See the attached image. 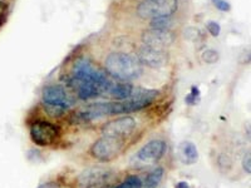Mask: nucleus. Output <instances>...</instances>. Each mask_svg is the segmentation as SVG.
Here are the masks:
<instances>
[{
  "label": "nucleus",
  "instance_id": "obj_1",
  "mask_svg": "<svg viewBox=\"0 0 251 188\" xmlns=\"http://www.w3.org/2000/svg\"><path fill=\"white\" fill-rule=\"evenodd\" d=\"M104 67L109 75L121 82H132L142 75L143 69L137 58L123 51H114L106 58Z\"/></svg>",
  "mask_w": 251,
  "mask_h": 188
},
{
  "label": "nucleus",
  "instance_id": "obj_2",
  "mask_svg": "<svg viewBox=\"0 0 251 188\" xmlns=\"http://www.w3.org/2000/svg\"><path fill=\"white\" fill-rule=\"evenodd\" d=\"M160 92L154 89H136L132 92L127 99L118 100V102H109L111 116L116 114H128L133 112H138L145 109L146 107L151 106Z\"/></svg>",
  "mask_w": 251,
  "mask_h": 188
},
{
  "label": "nucleus",
  "instance_id": "obj_3",
  "mask_svg": "<svg viewBox=\"0 0 251 188\" xmlns=\"http://www.w3.org/2000/svg\"><path fill=\"white\" fill-rule=\"evenodd\" d=\"M73 79L79 80V82L97 83V84L103 87V89L111 82L106 73L98 69L87 58H80L75 62V67H73Z\"/></svg>",
  "mask_w": 251,
  "mask_h": 188
},
{
  "label": "nucleus",
  "instance_id": "obj_4",
  "mask_svg": "<svg viewBox=\"0 0 251 188\" xmlns=\"http://www.w3.org/2000/svg\"><path fill=\"white\" fill-rule=\"evenodd\" d=\"M178 8V0H145L137 6V14L143 19L171 17Z\"/></svg>",
  "mask_w": 251,
  "mask_h": 188
},
{
  "label": "nucleus",
  "instance_id": "obj_5",
  "mask_svg": "<svg viewBox=\"0 0 251 188\" xmlns=\"http://www.w3.org/2000/svg\"><path fill=\"white\" fill-rule=\"evenodd\" d=\"M60 137V129L54 123L48 120H35L30 125V138L39 147H49L54 144Z\"/></svg>",
  "mask_w": 251,
  "mask_h": 188
},
{
  "label": "nucleus",
  "instance_id": "obj_6",
  "mask_svg": "<svg viewBox=\"0 0 251 188\" xmlns=\"http://www.w3.org/2000/svg\"><path fill=\"white\" fill-rule=\"evenodd\" d=\"M125 147V141L103 136L91 147V154L100 162H109L117 158Z\"/></svg>",
  "mask_w": 251,
  "mask_h": 188
},
{
  "label": "nucleus",
  "instance_id": "obj_7",
  "mask_svg": "<svg viewBox=\"0 0 251 188\" xmlns=\"http://www.w3.org/2000/svg\"><path fill=\"white\" fill-rule=\"evenodd\" d=\"M42 100L48 108L54 109V111L63 112L71 108L73 106V99L69 97L66 88L59 84H53V86L44 87L42 92Z\"/></svg>",
  "mask_w": 251,
  "mask_h": 188
},
{
  "label": "nucleus",
  "instance_id": "obj_8",
  "mask_svg": "<svg viewBox=\"0 0 251 188\" xmlns=\"http://www.w3.org/2000/svg\"><path fill=\"white\" fill-rule=\"evenodd\" d=\"M114 173L106 168H89L83 172L78 178L80 188H109Z\"/></svg>",
  "mask_w": 251,
  "mask_h": 188
},
{
  "label": "nucleus",
  "instance_id": "obj_9",
  "mask_svg": "<svg viewBox=\"0 0 251 188\" xmlns=\"http://www.w3.org/2000/svg\"><path fill=\"white\" fill-rule=\"evenodd\" d=\"M136 129V120L132 117H121L103 125L102 134L107 137L126 141Z\"/></svg>",
  "mask_w": 251,
  "mask_h": 188
},
{
  "label": "nucleus",
  "instance_id": "obj_10",
  "mask_svg": "<svg viewBox=\"0 0 251 188\" xmlns=\"http://www.w3.org/2000/svg\"><path fill=\"white\" fill-rule=\"evenodd\" d=\"M137 60L141 66H146L149 68H162L169 62V54L163 49L152 48V47L143 46L137 51Z\"/></svg>",
  "mask_w": 251,
  "mask_h": 188
},
{
  "label": "nucleus",
  "instance_id": "obj_11",
  "mask_svg": "<svg viewBox=\"0 0 251 188\" xmlns=\"http://www.w3.org/2000/svg\"><path fill=\"white\" fill-rule=\"evenodd\" d=\"M166 148H167V145H166L165 141L153 140L143 145L142 148L136 153V160L141 163H146V164L156 163L162 158Z\"/></svg>",
  "mask_w": 251,
  "mask_h": 188
},
{
  "label": "nucleus",
  "instance_id": "obj_12",
  "mask_svg": "<svg viewBox=\"0 0 251 188\" xmlns=\"http://www.w3.org/2000/svg\"><path fill=\"white\" fill-rule=\"evenodd\" d=\"M142 42L145 46L152 48L163 49L174 44L175 35L170 30H157L150 29L142 34Z\"/></svg>",
  "mask_w": 251,
  "mask_h": 188
},
{
  "label": "nucleus",
  "instance_id": "obj_13",
  "mask_svg": "<svg viewBox=\"0 0 251 188\" xmlns=\"http://www.w3.org/2000/svg\"><path fill=\"white\" fill-rule=\"evenodd\" d=\"M68 86L77 92L78 98L82 100H88L92 99V98L98 97V95H102L103 87L97 84V83L79 82V80H75L72 78L71 80H68Z\"/></svg>",
  "mask_w": 251,
  "mask_h": 188
},
{
  "label": "nucleus",
  "instance_id": "obj_14",
  "mask_svg": "<svg viewBox=\"0 0 251 188\" xmlns=\"http://www.w3.org/2000/svg\"><path fill=\"white\" fill-rule=\"evenodd\" d=\"M133 89V86H131L128 83H114L111 80L103 89L102 95H109L113 99L123 100L127 99L131 95Z\"/></svg>",
  "mask_w": 251,
  "mask_h": 188
},
{
  "label": "nucleus",
  "instance_id": "obj_15",
  "mask_svg": "<svg viewBox=\"0 0 251 188\" xmlns=\"http://www.w3.org/2000/svg\"><path fill=\"white\" fill-rule=\"evenodd\" d=\"M178 160L186 165H191L199 161V151L192 142H182L177 148Z\"/></svg>",
  "mask_w": 251,
  "mask_h": 188
},
{
  "label": "nucleus",
  "instance_id": "obj_16",
  "mask_svg": "<svg viewBox=\"0 0 251 188\" xmlns=\"http://www.w3.org/2000/svg\"><path fill=\"white\" fill-rule=\"evenodd\" d=\"M163 177V168H156L147 176L145 183H142V188H157Z\"/></svg>",
  "mask_w": 251,
  "mask_h": 188
},
{
  "label": "nucleus",
  "instance_id": "obj_17",
  "mask_svg": "<svg viewBox=\"0 0 251 188\" xmlns=\"http://www.w3.org/2000/svg\"><path fill=\"white\" fill-rule=\"evenodd\" d=\"M151 29H157V30H170L174 25V20L171 17H158L151 19Z\"/></svg>",
  "mask_w": 251,
  "mask_h": 188
},
{
  "label": "nucleus",
  "instance_id": "obj_18",
  "mask_svg": "<svg viewBox=\"0 0 251 188\" xmlns=\"http://www.w3.org/2000/svg\"><path fill=\"white\" fill-rule=\"evenodd\" d=\"M219 53H217L215 49H206L202 54H201V59H202V62H205L206 64H214V63H216L217 60H219Z\"/></svg>",
  "mask_w": 251,
  "mask_h": 188
},
{
  "label": "nucleus",
  "instance_id": "obj_19",
  "mask_svg": "<svg viewBox=\"0 0 251 188\" xmlns=\"http://www.w3.org/2000/svg\"><path fill=\"white\" fill-rule=\"evenodd\" d=\"M117 188H142V181L138 177L131 176L125 182L118 185Z\"/></svg>",
  "mask_w": 251,
  "mask_h": 188
},
{
  "label": "nucleus",
  "instance_id": "obj_20",
  "mask_svg": "<svg viewBox=\"0 0 251 188\" xmlns=\"http://www.w3.org/2000/svg\"><path fill=\"white\" fill-rule=\"evenodd\" d=\"M206 29H207V31L212 35V37H219L220 31H221V26H220V24L217 23V22H212V20L211 22H207V24H206Z\"/></svg>",
  "mask_w": 251,
  "mask_h": 188
},
{
  "label": "nucleus",
  "instance_id": "obj_21",
  "mask_svg": "<svg viewBox=\"0 0 251 188\" xmlns=\"http://www.w3.org/2000/svg\"><path fill=\"white\" fill-rule=\"evenodd\" d=\"M200 97V91L197 87H192L191 88V93L188 94L187 98H186V103L190 104V106H194L196 104V98Z\"/></svg>",
  "mask_w": 251,
  "mask_h": 188
},
{
  "label": "nucleus",
  "instance_id": "obj_22",
  "mask_svg": "<svg viewBox=\"0 0 251 188\" xmlns=\"http://www.w3.org/2000/svg\"><path fill=\"white\" fill-rule=\"evenodd\" d=\"M212 3H214V5L216 6L219 10H221V12H228V10L231 9L230 3L226 1V0H212Z\"/></svg>",
  "mask_w": 251,
  "mask_h": 188
},
{
  "label": "nucleus",
  "instance_id": "obj_23",
  "mask_svg": "<svg viewBox=\"0 0 251 188\" xmlns=\"http://www.w3.org/2000/svg\"><path fill=\"white\" fill-rule=\"evenodd\" d=\"M243 168L248 174L251 173V156H250V153H248L245 157H244Z\"/></svg>",
  "mask_w": 251,
  "mask_h": 188
},
{
  "label": "nucleus",
  "instance_id": "obj_24",
  "mask_svg": "<svg viewBox=\"0 0 251 188\" xmlns=\"http://www.w3.org/2000/svg\"><path fill=\"white\" fill-rule=\"evenodd\" d=\"M38 188H59V185H58L57 182L50 181V182H46L43 183V185H40Z\"/></svg>",
  "mask_w": 251,
  "mask_h": 188
},
{
  "label": "nucleus",
  "instance_id": "obj_25",
  "mask_svg": "<svg viewBox=\"0 0 251 188\" xmlns=\"http://www.w3.org/2000/svg\"><path fill=\"white\" fill-rule=\"evenodd\" d=\"M175 188H190V185H188L187 182H185V181H182V182H178L176 186H175Z\"/></svg>",
  "mask_w": 251,
  "mask_h": 188
}]
</instances>
